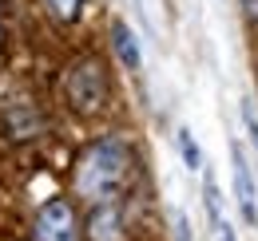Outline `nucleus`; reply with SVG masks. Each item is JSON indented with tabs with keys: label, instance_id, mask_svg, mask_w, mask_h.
<instances>
[{
	"label": "nucleus",
	"instance_id": "nucleus-1",
	"mask_svg": "<svg viewBox=\"0 0 258 241\" xmlns=\"http://www.w3.org/2000/svg\"><path fill=\"white\" fill-rule=\"evenodd\" d=\"M127 178H131V147L119 135H107V139H96L76 158L72 190L88 206H103V202H115L123 194Z\"/></svg>",
	"mask_w": 258,
	"mask_h": 241
},
{
	"label": "nucleus",
	"instance_id": "nucleus-2",
	"mask_svg": "<svg viewBox=\"0 0 258 241\" xmlns=\"http://www.w3.org/2000/svg\"><path fill=\"white\" fill-rule=\"evenodd\" d=\"M64 99H68V107H72L76 115H84V119L99 115V111L107 107V99H111V83H107L103 60L84 56V60L72 63L64 71Z\"/></svg>",
	"mask_w": 258,
	"mask_h": 241
},
{
	"label": "nucleus",
	"instance_id": "nucleus-3",
	"mask_svg": "<svg viewBox=\"0 0 258 241\" xmlns=\"http://www.w3.org/2000/svg\"><path fill=\"white\" fill-rule=\"evenodd\" d=\"M80 217H76V206L68 198H52L36 210L32 221V237L36 241H80Z\"/></svg>",
	"mask_w": 258,
	"mask_h": 241
},
{
	"label": "nucleus",
	"instance_id": "nucleus-4",
	"mask_svg": "<svg viewBox=\"0 0 258 241\" xmlns=\"http://www.w3.org/2000/svg\"><path fill=\"white\" fill-rule=\"evenodd\" d=\"M230 174H234V198L238 210L246 217V225H258V190H254V174L246 166V154L238 143H230Z\"/></svg>",
	"mask_w": 258,
	"mask_h": 241
},
{
	"label": "nucleus",
	"instance_id": "nucleus-5",
	"mask_svg": "<svg viewBox=\"0 0 258 241\" xmlns=\"http://www.w3.org/2000/svg\"><path fill=\"white\" fill-rule=\"evenodd\" d=\"M88 241H127L123 210H119L115 202L92 206V217H88Z\"/></svg>",
	"mask_w": 258,
	"mask_h": 241
},
{
	"label": "nucleus",
	"instance_id": "nucleus-6",
	"mask_svg": "<svg viewBox=\"0 0 258 241\" xmlns=\"http://www.w3.org/2000/svg\"><path fill=\"white\" fill-rule=\"evenodd\" d=\"M111 48H115V56H119V63H123L127 71H139V67H143L139 40L131 36V28L123 24V20H115V24H111Z\"/></svg>",
	"mask_w": 258,
	"mask_h": 241
},
{
	"label": "nucleus",
	"instance_id": "nucleus-7",
	"mask_svg": "<svg viewBox=\"0 0 258 241\" xmlns=\"http://www.w3.org/2000/svg\"><path fill=\"white\" fill-rule=\"evenodd\" d=\"M84 4H88V0H44L48 16H52L56 24H76L80 12H84Z\"/></svg>",
	"mask_w": 258,
	"mask_h": 241
},
{
	"label": "nucleus",
	"instance_id": "nucleus-8",
	"mask_svg": "<svg viewBox=\"0 0 258 241\" xmlns=\"http://www.w3.org/2000/svg\"><path fill=\"white\" fill-rule=\"evenodd\" d=\"M203 198H207L211 225H219V221H223V194H219V182H215V174H203Z\"/></svg>",
	"mask_w": 258,
	"mask_h": 241
},
{
	"label": "nucleus",
	"instance_id": "nucleus-9",
	"mask_svg": "<svg viewBox=\"0 0 258 241\" xmlns=\"http://www.w3.org/2000/svg\"><path fill=\"white\" fill-rule=\"evenodd\" d=\"M179 154H183L187 170H199V166H203V154H199V147H195V135L187 131V127L179 131Z\"/></svg>",
	"mask_w": 258,
	"mask_h": 241
},
{
	"label": "nucleus",
	"instance_id": "nucleus-10",
	"mask_svg": "<svg viewBox=\"0 0 258 241\" xmlns=\"http://www.w3.org/2000/svg\"><path fill=\"white\" fill-rule=\"evenodd\" d=\"M242 123H246V135H250V143H254V151H258V111H254V103H242Z\"/></svg>",
	"mask_w": 258,
	"mask_h": 241
},
{
	"label": "nucleus",
	"instance_id": "nucleus-11",
	"mask_svg": "<svg viewBox=\"0 0 258 241\" xmlns=\"http://www.w3.org/2000/svg\"><path fill=\"white\" fill-rule=\"evenodd\" d=\"M175 241H191V221H187V213H175Z\"/></svg>",
	"mask_w": 258,
	"mask_h": 241
},
{
	"label": "nucleus",
	"instance_id": "nucleus-12",
	"mask_svg": "<svg viewBox=\"0 0 258 241\" xmlns=\"http://www.w3.org/2000/svg\"><path fill=\"white\" fill-rule=\"evenodd\" d=\"M215 237H219V241H238V237H234V225H230L226 217L219 221V225H215Z\"/></svg>",
	"mask_w": 258,
	"mask_h": 241
},
{
	"label": "nucleus",
	"instance_id": "nucleus-13",
	"mask_svg": "<svg viewBox=\"0 0 258 241\" xmlns=\"http://www.w3.org/2000/svg\"><path fill=\"white\" fill-rule=\"evenodd\" d=\"M242 4H246V16H250V20H258V0H242Z\"/></svg>",
	"mask_w": 258,
	"mask_h": 241
},
{
	"label": "nucleus",
	"instance_id": "nucleus-14",
	"mask_svg": "<svg viewBox=\"0 0 258 241\" xmlns=\"http://www.w3.org/2000/svg\"><path fill=\"white\" fill-rule=\"evenodd\" d=\"M0 44H4V0H0Z\"/></svg>",
	"mask_w": 258,
	"mask_h": 241
}]
</instances>
